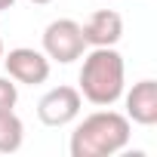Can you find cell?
I'll return each mask as SVG.
<instances>
[{
	"instance_id": "8",
	"label": "cell",
	"mask_w": 157,
	"mask_h": 157,
	"mask_svg": "<svg viewBox=\"0 0 157 157\" xmlns=\"http://www.w3.org/2000/svg\"><path fill=\"white\" fill-rule=\"evenodd\" d=\"M25 142V123L16 111H0V154H16Z\"/></svg>"
},
{
	"instance_id": "12",
	"label": "cell",
	"mask_w": 157,
	"mask_h": 157,
	"mask_svg": "<svg viewBox=\"0 0 157 157\" xmlns=\"http://www.w3.org/2000/svg\"><path fill=\"white\" fill-rule=\"evenodd\" d=\"M3 52H6V46H3V40H0V62H3Z\"/></svg>"
},
{
	"instance_id": "5",
	"label": "cell",
	"mask_w": 157,
	"mask_h": 157,
	"mask_svg": "<svg viewBox=\"0 0 157 157\" xmlns=\"http://www.w3.org/2000/svg\"><path fill=\"white\" fill-rule=\"evenodd\" d=\"M6 68V77H13L16 83H25V86H40L49 80V68L52 62L46 59L43 49H34V46H16L10 52H3V62Z\"/></svg>"
},
{
	"instance_id": "4",
	"label": "cell",
	"mask_w": 157,
	"mask_h": 157,
	"mask_svg": "<svg viewBox=\"0 0 157 157\" xmlns=\"http://www.w3.org/2000/svg\"><path fill=\"white\" fill-rule=\"evenodd\" d=\"M80 111H83V96L77 86H68V83L46 90L37 102V120L43 126H52V129L74 123L80 117Z\"/></svg>"
},
{
	"instance_id": "10",
	"label": "cell",
	"mask_w": 157,
	"mask_h": 157,
	"mask_svg": "<svg viewBox=\"0 0 157 157\" xmlns=\"http://www.w3.org/2000/svg\"><path fill=\"white\" fill-rule=\"evenodd\" d=\"M16 6V0H0V13H6V10H13Z\"/></svg>"
},
{
	"instance_id": "7",
	"label": "cell",
	"mask_w": 157,
	"mask_h": 157,
	"mask_svg": "<svg viewBox=\"0 0 157 157\" xmlns=\"http://www.w3.org/2000/svg\"><path fill=\"white\" fill-rule=\"evenodd\" d=\"M80 28L86 46H117L123 37V19L117 10H96Z\"/></svg>"
},
{
	"instance_id": "1",
	"label": "cell",
	"mask_w": 157,
	"mask_h": 157,
	"mask_svg": "<svg viewBox=\"0 0 157 157\" xmlns=\"http://www.w3.org/2000/svg\"><path fill=\"white\" fill-rule=\"evenodd\" d=\"M80 74H77V90H80L83 102L96 108H111L120 102L126 90V65L123 56L114 46H90L83 56Z\"/></svg>"
},
{
	"instance_id": "6",
	"label": "cell",
	"mask_w": 157,
	"mask_h": 157,
	"mask_svg": "<svg viewBox=\"0 0 157 157\" xmlns=\"http://www.w3.org/2000/svg\"><path fill=\"white\" fill-rule=\"evenodd\" d=\"M120 99L126 102L129 123H139V126H154L157 123V80L145 77V80L132 83V90H123Z\"/></svg>"
},
{
	"instance_id": "2",
	"label": "cell",
	"mask_w": 157,
	"mask_h": 157,
	"mask_svg": "<svg viewBox=\"0 0 157 157\" xmlns=\"http://www.w3.org/2000/svg\"><path fill=\"white\" fill-rule=\"evenodd\" d=\"M129 139H132L129 117L111 108H99L74 126L68 151L71 157H114L129 145Z\"/></svg>"
},
{
	"instance_id": "3",
	"label": "cell",
	"mask_w": 157,
	"mask_h": 157,
	"mask_svg": "<svg viewBox=\"0 0 157 157\" xmlns=\"http://www.w3.org/2000/svg\"><path fill=\"white\" fill-rule=\"evenodd\" d=\"M86 40H83V28L74 19H56L43 28V52L49 62L59 65H71L86 52Z\"/></svg>"
},
{
	"instance_id": "11",
	"label": "cell",
	"mask_w": 157,
	"mask_h": 157,
	"mask_svg": "<svg viewBox=\"0 0 157 157\" xmlns=\"http://www.w3.org/2000/svg\"><path fill=\"white\" fill-rule=\"evenodd\" d=\"M28 3H34V6H46V3H52V0H28Z\"/></svg>"
},
{
	"instance_id": "9",
	"label": "cell",
	"mask_w": 157,
	"mask_h": 157,
	"mask_svg": "<svg viewBox=\"0 0 157 157\" xmlns=\"http://www.w3.org/2000/svg\"><path fill=\"white\" fill-rule=\"evenodd\" d=\"M19 102V83L13 77H0V111H16Z\"/></svg>"
}]
</instances>
